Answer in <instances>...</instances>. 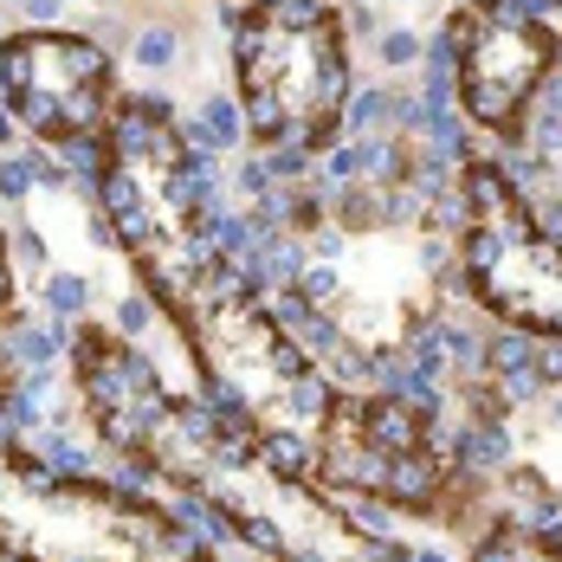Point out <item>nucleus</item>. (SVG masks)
I'll return each mask as SVG.
<instances>
[{"label":"nucleus","instance_id":"nucleus-11","mask_svg":"<svg viewBox=\"0 0 562 562\" xmlns=\"http://www.w3.org/2000/svg\"><path fill=\"white\" fill-rule=\"evenodd\" d=\"M130 65L136 71H149V78H169L175 65H181V33H175L169 20H143V26H130Z\"/></svg>","mask_w":562,"mask_h":562},{"label":"nucleus","instance_id":"nucleus-1","mask_svg":"<svg viewBox=\"0 0 562 562\" xmlns=\"http://www.w3.org/2000/svg\"><path fill=\"white\" fill-rule=\"evenodd\" d=\"M233 33V98L246 111V143L279 181H311L337 143L349 78V20L337 0H246L221 7Z\"/></svg>","mask_w":562,"mask_h":562},{"label":"nucleus","instance_id":"nucleus-8","mask_svg":"<svg viewBox=\"0 0 562 562\" xmlns=\"http://www.w3.org/2000/svg\"><path fill=\"white\" fill-rule=\"evenodd\" d=\"M0 349H7V362H13V369H53L58 356L71 349V324H53L46 311L13 317V324L0 330Z\"/></svg>","mask_w":562,"mask_h":562},{"label":"nucleus","instance_id":"nucleus-9","mask_svg":"<svg viewBox=\"0 0 562 562\" xmlns=\"http://www.w3.org/2000/svg\"><path fill=\"white\" fill-rule=\"evenodd\" d=\"M472 562H562V543L537 537V530H517L505 517H492V524L472 537Z\"/></svg>","mask_w":562,"mask_h":562},{"label":"nucleus","instance_id":"nucleus-12","mask_svg":"<svg viewBox=\"0 0 562 562\" xmlns=\"http://www.w3.org/2000/svg\"><path fill=\"white\" fill-rule=\"evenodd\" d=\"M91 279H78V272H65V266H46L40 272V311L53 317V324H85V311H91Z\"/></svg>","mask_w":562,"mask_h":562},{"label":"nucleus","instance_id":"nucleus-7","mask_svg":"<svg viewBox=\"0 0 562 562\" xmlns=\"http://www.w3.org/2000/svg\"><path fill=\"white\" fill-rule=\"evenodd\" d=\"M0 104L46 149L78 143V136H104L123 104L111 40L65 33V26L7 33L0 40Z\"/></svg>","mask_w":562,"mask_h":562},{"label":"nucleus","instance_id":"nucleus-15","mask_svg":"<svg viewBox=\"0 0 562 562\" xmlns=\"http://www.w3.org/2000/svg\"><path fill=\"white\" fill-rule=\"evenodd\" d=\"M420 53H427V40L407 33V26H389V33L375 40V58H382L389 71H420Z\"/></svg>","mask_w":562,"mask_h":562},{"label":"nucleus","instance_id":"nucleus-20","mask_svg":"<svg viewBox=\"0 0 562 562\" xmlns=\"http://www.w3.org/2000/svg\"><path fill=\"white\" fill-rule=\"evenodd\" d=\"M557 20H562V0H557Z\"/></svg>","mask_w":562,"mask_h":562},{"label":"nucleus","instance_id":"nucleus-17","mask_svg":"<svg viewBox=\"0 0 562 562\" xmlns=\"http://www.w3.org/2000/svg\"><path fill=\"white\" fill-rule=\"evenodd\" d=\"M13 259H20V252H13V233L0 226V330L13 324V297H20V279H13Z\"/></svg>","mask_w":562,"mask_h":562},{"label":"nucleus","instance_id":"nucleus-16","mask_svg":"<svg viewBox=\"0 0 562 562\" xmlns=\"http://www.w3.org/2000/svg\"><path fill=\"white\" fill-rule=\"evenodd\" d=\"M33 188H40V175H33V149H26V156H13V149H7V156H0V201H7V207H20Z\"/></svg>","mask_w":562,"mask_h":562},{"label":"nucleus","instance_id":"nucleus-4","mask_svg":"<svg viewBox=\"0 0 562 562\" xmlns=\"http://www.w3.org/2000/svg\"><path fill=\"white\" fill-rule=\"evenodd\" d=\"M337 498H375L389 510H420L440 524H465L479 492L440 440V414L382 389H349L330 401L317 427V472Z\"/></svg>","mask_w":562,"mask_h":562},{"label":"nucleus","instance_id":"nucleus-13","mask_svg":"<svg viewBox=\"0 0 562 562\" xmlns=\"http://www.w3.org/2000/svg\"><path fill=\"white\" fill-rule=\"evenodd\" d=\"M394 85H356L342 104V130L349 136H394Z\"/></svg>","mask_w":562,"mask_h":562},{"label":"nucleus","instance_id":"nucleus-10","mask_svg":"<svg viewBox=\"0 0 562 562\" xmlns=\"http://www.w3.org/2000/svg\"><path fill=\"white\" fill-rule=\"evenodd\" d=\"M181 130H188L194 143H207V149H221L226 156V149L246 143V111H239V98H221V91H214V98H201V111L188 116Z\"/></svg>","mask_w":562,"mask_h":562},{"label":"nucleus","instance_id":"nucleus-19","mask_svg":"<svg viewBox=\"0 0 562 562\" xmlns=\"http://www.w3.org/2000/svg\"><path fill=\"white\" fill-rule=\"evenodd\" d=\"M0 40H7V20H0Z\"/></svg>","mask_w":562,"mask_h":562},{"label":"nucleus","instance_id":"nucleus-14","mask_svg":"<svg viewBox=\"0 0 562 562\" xmlns=\"http://www.w3.org/2000/svg\"><path fill=\"white\" fill-rule=\"evenodd\" d=\"M226 188L239 194V207H252V201H266V194L279 188V175H272V162H266V156H233Z\"/></svg>","mask_w":562,"mask_h":562},{"label":"nucleus","instance_id":"nucleus-2","mask_svg":"<svg viewBox=\"0 0 562 562\" xmlns=\"http://www.w3.org/2000/svg\"><path fill=\"white\" fill-rule=\"evenodd\" d=\"M0 557L7 562H221L169 505L111 472H53L20 440L0 447Z\"/></svg>","mask_w":562,"mask_h":562},{"label":"nucleus","instance_id":"nucleus-3","mask_svg":"<svg viewBox=\"0 0 562 562\" xmlns=\"http://www.w3.org/2000/svg\"><path fill=\"white\" fill-rule=\"evenodd\" d=\"M175 324L194 349L201 389L233 401L259 427V440L266 434H311L317 440V427L342 389L284 337V324L272 317V297H259L239 279L233 259L207 266V279L181 297Z\"/></svg>","mask_w":562,"mask_h":562},{"label":"nucleus","instance_id":"nucleus-18","mask_svg":"<svg viewBox=\"0 0 562 562\" xmlns=\"http://www.w3.org/2000/svg\"><path fill=\"white\" fill-rule=\"evenodd\" d=\"M13 136H20V116L0 104V156H7V143H13Z\"/></svg>","mask_w":562,"mask_h":562},{"label":"nucleus","instance_id":"nucleus-21","mask_svg":"<svg viewBox=\"0 0 562 562\" xmlns=\"http://www.w3.org/2000/svg\"><path fill=\"white\" fill-rule=\"evenodd\" d=\"M13 7H26V0H13Z\"/></svg>","mask_w":562,"mask_h":562},{"label":"nucleus","instance_id":"nucleus-5","mask_svg":"<svg viewBox=\"0 0 562 562\" xmlns=\"http://www.w3.org/2000/svg\"><path fill=\"white\" fill-rule=\"evenodd\" d=\"M465 221L452 233V291L505 330L562 337V239L505 181L492 156L459 169Z\"/></svg>","mask_w":562,"mask_h":562},{"label":"nucleus","instance_id":"nucleus-22","mask_svg":"<svg viewBox=\"0 0 562 562\" xmlns=\"http://www.w3.org/2000/svg\"><path fill=\"white\" fill-rule=\"evenodd\" d=\"M0 562H7V557H0Z\"/></svg>","mask_w":562,"mask_h":562},{"label":"nucleus","instance_id":"nucleus-6","mask_svg":"<svg viewBox=\"0 0 562 562\" xmlns=\"http://www.w3.org/2000/svg\"><path fill=\"white\" fill-rule=\"evenodd\" d=\"M452 85L472 130L517 143L543 78L562 65V20H537L517 0H459L447 20Z\"/></svg>","mask_w":562,"mask_h":562}]
</instances>
